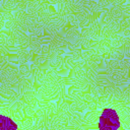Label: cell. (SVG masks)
Wrapping results in <instances>:
<instances>
[{
	"instance_id": "2",
	"label": "cell",
	"mask_w": 130,
	"mask_h": 130,
	"mask_svg": "<svg viewBox=\"0 0 130 130\" xmlns=\"http://www.w3.org/2000/svg\"><path fill=\"white\" fill-rule=\"evenodd\" d=\"M0 130H17V125L11 118L1 115L0 116Z\"/></svg>"
},
{
	"instance_id": "1",
	"label": "cell",
	"mask_w": 130,
	"mask_h": 130,
	"mask_svg": "<svg viewBox=\"0 0 130 130\" xmlns=\"http://www.w3.org/2000/svg\"><path fill=\"white\" fill-rule=\"evenodd\" d=\"M121 127L120 118L113 108H105L98 119L99 130H118Z\"/></svg>"
}]
</instances>
